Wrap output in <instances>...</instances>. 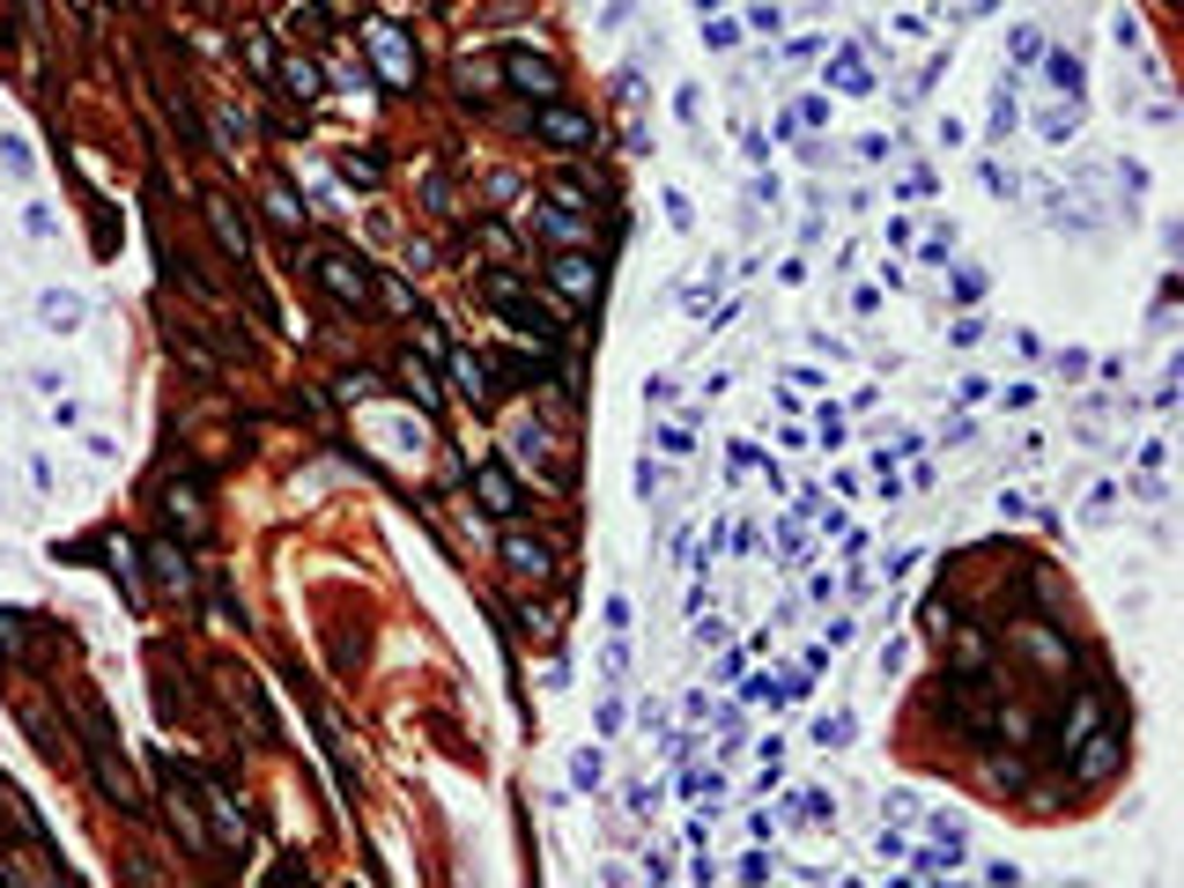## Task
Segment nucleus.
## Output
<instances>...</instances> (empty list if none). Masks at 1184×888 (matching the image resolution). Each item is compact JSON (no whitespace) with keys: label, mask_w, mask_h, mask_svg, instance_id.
Listing matches in <instances>:
<instances>
[{"label":"nucleus","mask_w":1184,"mask_h":888,"mask_svg":"<svg viewBox=\"0 0 1184 888\" xmlns=\"http://www.w3.org/2000/svg\"><path fill=\"white\" fill-rule=\"evenodd\" d=\"M533 141L563 148V156H585V148H600V119L563 97H548V104H533Z\"/></svg>","instance_id":"obj_1"},{"label":"nucleus","mask_w":1184,"mask_h":888,"mask_svg":"<svg viewBox=\"0 0 1184 888\" xmlns=\"http://www.w3.org/2000/svg\"><path fill=\"white\" fill-rule=\"evenodd\" d=\"M541 274H548V289H556V296H570V304H600V282H607L600 252H585V245H563Z\"/></svg>","instance_id":"obj_2"},{"label":"nucleus","mask_w":1184,"mask_h":888,"mask_svg":"<svg viewBox=\"0 0 1184 888\" xmlns=\"http://www.w3.org/2000/svg\"><path fill=\"white\" fill-rule=\"evenodd\" d=\"M311 282H319L341 311H363V304H370V267H363V260H348V252H319V260H311Z\"/></svg>","instance_id":"obj_3"},{"label":"nucleus","mask_w":1184,"mask_h":888,"mask_svg":"<svg viewBox=\"0 0 1184 888\" xmlns=\"http://www.w3.org/2000/svg\"><path fill=\"white\" fill-rule=\"evenodd\" d=\"M1066 755H1074V778H1081V785H1103L1110 770L1125 763V733H1118V726H1103V718H1096V726H1088V733L1074 740Z\"/></svg>","instance_id":"obj_4"},{"label":"nucleus","mask_w":1184,"mask_h":888,"mask_svg":"<svg viewBox=\"0 0 1184 888\" xmlns=\"http://www.w3.org/2000/svg\"><path fill=\"white\" fill-rule=\"evenodd\" d=\"M496 556H504V570H511V578H526V585H556V548H548L541 533H518V526H504Z\"/></svg>","instance_id":"obj_5"},{"label":"nucleus","mask_w":1184,"mask_h":888,"mask_svg":"<svg viewBox=\"0 0 1184 888\" xmlns=\"http://www.w3.org/2000/svg\"><path fill=\"white\" fill-rule=\"evenodd\" d=\"M363 45L378 60V74H385V89H415V45L400 38V23H370Z\"/></svg>","instance_id":"obj_6"},{"label":"nucleus","mask_w":1184,"mask_h":888,"mask_svg":"<svg viewBox=\"0 0 1184 888\" xmlns=\"http://www.w3.org/2000/svg\"><path fill=\"white\" fill-rule=\"evenodd\" d=\"M504 82H511L518 97H533V104H548V97H563V67L556 60H533V52H504Z\"/></svg>","instance_id":"obj_7"},{"label":"nucleus","mask_w":1184,"mask_h":888,"mask_svg":"<svg viewBox=\"0 0 1184 888\" xmlns=\"http://www.w3.org/2000/svg\"><path fill=\"white\" fill-rule=\"evenodd\" d=\"M474 496H482L489 518H511L518 504H526V496H518V474L504 467V459H482V467H474Z\"/></svg>","instance_id":"obj_8"},{"label":"nucleus","mask_w":1184,"mask_h":888,"mask_svg":"<svg viewBox=\"0 0 1184 888\" xmlns=\"http://www.w3.org/2000/svg\"><path fill=\"white\" fill-rule=\"evenodd\" d=\"M444 370H452V393L467 400L474 415H482V408H489V400H496V385H489V363H482L474 348H459V356H452V363H444Z\"/></svg>","instance_id":"obj_9"},{"label":"nucleus","mask_w":1184,"mask_h":888,"mask_svg":"<svg viewBox=\"0 0 1184 888\" xmlns=\"http://www.w3.org/2000/svg\"><path fill=\"white\" fill-rule=\"evenodd\" d=\"M504 444H511V467H533V474H541V467H548V444H556V430H548L541 415H518Z\"/></svg>","instance_id":"obj_10"},{"label":"nucleus","mask_w":1184,"mask_h":888,"mask_svg":"<svg viewBox=\"0 0 1184 888\" xmlns=\"http://www.w3.org/2000/svg\"><path fill=\"white\" fill-rule=\"evenodd\" d=\"M163 511H171V526H186V533H208V496H200V482L186 474V482H163Z\"/></svg>","instance_id":"obj_11"},{"label":"nucleus","mask_w":1184,"mask_h":888,"mask_svg":"<svg viewBox=\"0 0 1184 888\" xmlns=\"http://www.w3.org/2000/svg\"><path fill=\"white\" fill-rule=\"evenodd\" d=\"M200 208H208V222H215L222 252H230V260L245 267V260H252V230H245V215H237V208H230V200H222V193H208V200H200Z\"/></svg>","instance_id":"obj_12"},{"label":"nucleus","mask_w":1184,"mask_h":888,"mask_svg":"<svg viewBox=\"0 0 1184 888\" xmlns=\"http://www.w3.org/2000/svg\"><path fill=\"white\" fill-rule=\"evenodd\" d=\"M274 82H282V97H296V104H311V97H326V74L311 67V60H282V67H274Z\"/></svg>","instance_id":"obj_13"},{"label":"nucleus","mask_w":1184,"mask_h":888,"mask_svg":"<svg viewBox=\"0 0 1184 888\" xmlns=\"http://www.w3.org/2000/svg\"><path fill=\"white\" fill-rule=\"evenodd\" d=\"M1044 74H1051V89H1059L1066 104H1081V89H1088V67H1081V52H1051V60H1044Z\"/></svg>","instance_id":"obj_14"},{"label":"nucleus","mask_w":1184,"mask_h":888,"mask_svg":"<svg viewBox=\"0 0 1184 888\" xmlns=\"http://www.w3.org/2000/svg\"><path fill=\"white\" fill-rule=\"evenodd\" d=\"M911 859V881H940V874H955L970 852H955V844H926V852H903Z\"/></svg>","instance_id":"obj_15"},{"label":"nucleus","mask_w":1184,"mask_h":888,"mask_svg":"<svg viewBox=\"0 0 1184 888\" xmlns=\"http://www.w3.org/2000/svg\"><path fill=\"white\" fill-rule=\"evenodd\" d=\"M148 563H156V578H163V585H171L178 600L193 592V563H186V556H178L171 541H156V548H148Z\"/></svg>","instance_id":"obj_16"},{"label":"nucleus","mask_w":1184,"mask_h":888,"mask_svg":"<svg viewBox=\"0 0 1184 888\" xmlns=\"http://www.w3.org/2000/svg\"><path fill=\"white\" fill-rule=\"evenodd\" d=\"M200 800H208V814H215L222 844H237V837H245V807H237V800H230L222 785H200Z\"/></svg>","instance_id":"obj_17"},{"label":"nucleus","mask_w":1184,"mask_h":888,"mask_svg":"<svg viewBox=\"0 0 1184 888\" xmlns=\"http://www.w3.org/2000/svg\"><path fill=\"white\" fill-rule=\"evenodd\" d=\"M400 393L415 400L422 415H437V400H444V393H437V378H430V370H422V363H415V356H408V363H400Z\"/></svg>","instance_id":"obj_18"},{"label":"nucleus","mask_w":1184,"mask_h":888,"mask_svg":"<svg viewBox=\"0 0 1184 888\" xmlns=\"http://www.w3.org/2000/svg\"><path fill=\"white\" fill-rule=\"evenodd\" d=\"M829 82H837L844 97H874V74H866L859 52H837V60H829Z\"/></svg>","instance_id":"obj_19"},{"label":"nucleus","mask_w":1184,"mask_h":888,"mask_svg":"<svg viewBox=\"0 0 1184 888\" xmlns=\"http://www.w3.org/2000/svg\"><path fill=\"white\" fill-rule=\"evenodd\" d=\"M38 319L52 326V334H74V326H82V296H67V289H52L45 304H38Z\"/></svg>","instance_id":"obj_20"},{"label":"nucleus","mask_w":1184,"mask_h":888,"mask_svg":"<svg viewBox=\"0 0 1184 888\" xmlns=\"http://www.w3.org/2000/svg\"><path fill=\"white\" fill-rule=\"evenodd\" d=\"M1096 718H1103V696H1096V689H1081V704H1074V718H1066V726H1059V755H1066V748H1074V740L1088 733V726H1096Z\"/></svg>","instance_id":"obj_21"},{"label":"nucleus","mask_w":1184,"mask_h":888,"mask_svg":"<svg viewBox=\"0 0 1184 888\" xmlns=\"http://www.w3.org/2000/svg\"><path fill=\"white\" fill-rule=\"evenodd\" d=\"M570 785H578V792H600V785H607V763H600V748H578V755H570Z\"/></svg>","instance_id":"obj_22"},{"label":"nucleus","mask_w":1184,"mask_h":888,"mask_svg":"<svg viewBox=\"0 0 1184 888\" xmlns=\"http://www.w3.org/2000/svg\"><path fill=\"white\" fill-rule=\"evenodd\" d=\"M267 215H274V230H304V200L289 186H267Z\"/></svg>","instance_id":"obj_23"},{"label":"nucleus","mask_w":1184,"mask_h":888,"mask_svg":"<svg viewBox=\"0 0 1184 888\" xmlns=\"http://www.w3.org/2000/svg\"><path fill=\"white\" fill-rule=\"evenodd\" d=\"M370 296H378L393 319H408V311H415V296H408V282H400V274H378V282H370Z\"/></svg>","instance_id":"obj_24"},{"label":"nucleus","mask_w":1184,"mask_h":888,"mask_svg":"<svg viewBox=\"0 0 1184 888\" xmlns=\"http://www.w3.org/2000/svg\"><path fill=\"white\" fill-rule=\"evenodd\" d=\"M807 740H814V748H844V740H852V711H822Z\"/></svg>","instance_id":"obj_25"},{"label":"nucleus","mask_w":1184,"mask_h":888,"mask_svg":"<svg viewBox=\"0 0 1184 888\" xmlns=\"http://www.w3.org/2000/svg\"><path fill=\"white\" fill-rule=\"evenodd\" d=\"M1081 518H1088V526H1110V518H1118V482H1096L1088 504H1081Z\"/></svg>","instance_id":"obj_26"},{"label":"nucleus","mask_w":1184,"mask_h":888,"mask_svg":"<svg viewBox=\"0 0 1184 888\" xmlns=\"http://www.w3.org/2000/svg\"><path fill=\"white\" fill-rule=\"evenodd\" d=\"M792 800H800V807H792V814H800V822H837V800H829V792H822V785L792 792Z\"/></svg>","instance_id":"obj_27"},{"label":"nucleus","mask_w":1184,"mask_h":888,"mask_svg":"<svg viewBox=\"0 0 1184 888\" xmlns=\"http://www.w3.org/2000/svg\"><path fill=\"white\" fill-rule=\"evenodd\" d=\"M341 178H348V186H378V178H385V163H378V156H356V148H348V156H341Z\"/></svg>","instance_id":"obj_28"},{"label":"nucleus","mask_w":1184,"mask_h":888,"mask_svg":"<svg viewBox=\"0 0 1184 888\" xmlns=\"http://www.w3.org/2000/svg\"><path fill=\"white\" fill-rule=\"evenodd\" d=\"M1014 74H1000V97H992V134H1014Z\"/></svg>","instance_id":"obj_29"},{"label":"nucleus","mask_w":1184,"mask_h":888,"mask_svg":"<svg viewBox=\"0 0 1184 888\" xmlns=\"http://www.w3.org/2000/svg\"><path fill=\"white\" fill-rule=\"evenodd\" d=\"M704 45H711V52H733V45H740V23H733V15H704Z\"/></svg>","instance_id":"obj_30"},{"label":"nucleus","mask_w":1184,"mask_h":888,"mask_svg":"<svg viewBox=\"0 0 1184 888\" xmlns=\"http://www.w3.org/2000/svg\"><path fill=\"white\" fill-rule=\"evenodd\" d=\"M334 393H341V400H370V393H378V370H348V378H334Z\"/></svg>","instance_id":"obj_31"},{"label":"nucleus","mask_w":1184,"mask_h":888,"mask_svg":"<svg viewBox=\"0 0 1184 888\" xmlns=\"http://www.w3.org/2000/svg\"><path fill=\"white\" fill-rule=\"evenodd\" d=\"M652 444H659L666 459H689V452H696V437H689V430H681V422H666V430H659V437H652Z\"/></svg>","instance_id":"obj_32"},{"label":"nucleus","mask_w":1184,"mask_h":888,"mask_svg":"<svg viewBox=\"0 0 1184 888\" xmlns=\"http://www.w3.org/2000/svg\"><path fill=\"white\" fill-rule=\"evenodd\" d=\"M30 615H0V652H15V659H23L30 652V630H23Z\"/></svg>","instance_id":"obj_33"},{"label":"nucleus","mask_w":1184,"mask_h":888,"mask_svg":"<svg viewBox=\"0 0 1184 888\" xmlns=\"http://www.w3.org/2000/svg\"><path fill=\"white\" fill-rule=\"evenodd\" d=\"M1074 126H1081L1074 104H1066V112H1044V141H1074Z\"/></svg>","instance_id":"obj_34"},{"label":"nucleus","mask_w":1184,"mask_h":888,"mask_svg":"<svg viewBox=\"0 0 1184 888\" xmlns=\"http://www.w3.org/2000/svg\"><path fill=\"white\" fill-rule=\"evenodd\" d=\"M600 615H607V637H630V600H622V592L600 600Z\"/></svg>","instance_id":"obj_35"},{"label":"nucleus","mask_w":1184,"mask_h":888,"mask_svg":"<svg viewBox=\"0 0 1184 888\" xmlns=\"http://www.w3.org/2000/svg\"><path fill=\"white\" fill-rule=\"evenodd\" d=\"M948 341H955V348H977V341H985V319H970V311H962V319L948 326Z\"/></svg>","instance_id":"obj_36"},{"label":"nucleus","mask_w":1184,"mask_h":888,"mask_svg":"<svg viewBox=\"0 0 1184 888\" xmlns=\"http://www.w3.org/2000/svg\"><path fill=\"white\" fill-rule=\"evenodd\" d=\"M985 193L1014 200V193H1022V186H1014V171H1007V163H985Z\"/></svg>","instance_id":"obj_37"},{"label":"nucleus","mask_w":1184,"mask_h":888,"mask_svg":"<svg viewBox=\"0 0 1184 888\" xmlns=\"http://www.w3.org/2000/svg\"><path fill=\"white\" fill-rule=\"evenodd\" d=\"M770 874H778L770 852H748V859H740V881H770Z\"/></svg>","instance_id":"obj_38"},{"label":"nucleus","mask_w":1184,"mask_h":888,"mask_svg":"<svg viewBox=\"0 0 1184 888\" xmlns=\"http://www.w3.org/2000/svg\"><path fill=\"white\" fill-rule=\"evenodd\" d=\"M245 60H252V74H274V52H267V38H260V30L245 38Z\"/></svg>","instance_id":"obj_39"},{"label":"nucleus","mask_w":1184,"mask_h":888,"mask_svg":"<svg viewBox=\"0 0 1184 888\" xmlns=\"http://www.w3.org/2000/svg\"><path fill=\"white\" fill-rule=\"evenodd\" d=\"M903 852H911V844H903V829H881V837H874V859H903Z\"/></svg>","instance_id":"obj_40"},{"label":"nucleus","mask_w":1184,"mask_h":888,"mask_svg":"<svg viewBox=\"0 0 1184 888\" xmlns=\"http://www.w3.org/2000/svg\"><path fill=\"white\" fill-rule=\"evenodd\" d=\"M955 296H962V304H977V296H985V274L962 267V274H955Z\"/></svg>","instance_id":"obj_41"},{"label":"nucleus","mask_w":1184,"mask_h":888,"mask_svg":"<svg viewBox=\"0 0 1184 888\" xmlns=\"http://www.w3.org/2000/svg\"><path fill=\"white\" fill-rule=\"evenodd\" d=\"M888 148H896L888 134H866V141H859V163H888Z\"/></svg>","instance_id":"obj_42"},{"label":"nucleus","mask_w":1184,"mask_h":888,"mask_svg":"<svg viewBox=\"0 0 1184 888\" xmlns=\"http://www.w3.org/2000/svg\"><path fill=\"white\" fill-rule=\"evenodd\" d=\"M1014 60H1044V38L1036 30H1014Z\"/></svg>","instance_id":"obj_43"},{"label":"nucleus","mask_w":1184,"mask_h":888,"mask_svg":"<svg viewBox=\"0 0 1184 888\" xmlns=\"http://www.w3.org/2000/svg\"><path fill=\"white\" fill-rule=\"evenodd\" d=\"M666 222H674V230H689V222H696V208H689L681 193H666Z\"/></svg>","instance_id":"obj_44"},{"label":"nucleus","mask_w":1184,"mask_h":888,"mask_svg":"<svg viewBox=\"0 0 1184 888\" xmlns=\"http://www.w3.org/2000/svg\"><path fill=\"white\" fill-rule=\"evenodd\" d=\"M674 400V378H644V408H666Z\"/></svg>","instance_id":"obj_45"},{"label":"nucleus","mask_w":1184,"mask_h":888,"mask_svg":"<svg viewBox=\"0 0 1184 888\" xmlns=\"http://www.w3.org/2000/svg\"><path fill=\"white\" fill-rule=\"evenodd\" d=\"M1110 38H1118V52H1140V23H1133V15H1118V30H1110Z\"/></svg>","instance_id":"obj_46"},{"label":"nucleus","mask_w":1184,"mask_h":888,"mask_svg":"<svg viewBox=\"0 0 1184 888\" xmlns=\"http://www.w3.org/2000/svg\"><path fill=\"white\" fill-rule=\"evenodd\" d=\"M837 444H844V415L829 408V415H822V452H837Z\"/></svg>","instance_id":"obj_47"},{"label":"nucleus","mask_w":1184,"mask_h":888,"mask_svg":"<svg viewBox=\"0 0 1184 888\" xmlns=\"http://www.w3.org/2000/svg\"><path fill=\"white\" fill-rule=\"evenodd\" d=\"M637 496H644V504L659 496V467H652V459H637Z\"/></svg>","instance_id":"obj_48"},{"label":"nucleus","mask_w":1184,"mask_h":888,"mask_svg":"<svg viewBox=\"0 0 1184 888\" xmlns=\"http://www.w3.org/2000/svg\"><path fill=\"white\" fill-rule=\"evenodd\" d=\"M652 807H659V792H652V785H630V814H637V822H644V814H652Z\"/></svg>","instance_id":"obj_49"},{"label":"nucleus","mask_w":1184,"mask_h":888,"mask_svg":"<svg viewBox=\"0 0 1184 888\" xmlns=\"http://www.w3.org/2000/svg\"><path fill=\"white\" fill-rule=\"evenodd\" d=\"M992 0H955V15H985Z\"/></svg>","instance_id":"obj_50"},{"label":"nucleus","mask_w":1184,"mask_h":888,"mask_svg":"<svg viewBox=\"0 0 1184 888\" xmlns=\"http://www.w3.org/2000/svg\"><path fill=\"white\" fill-rule=\"evenodd\" d=\"M696 8H704V15H718V0H696Z\"/></svg>","instance_id":"obj_51"}]
</instances>
